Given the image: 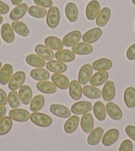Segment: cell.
Listing matches in <instances>:
<instances>
[{
    "label": "cell",
    "mask_w": 135,
    "mask_h": 151,
    "mask_svg": "<svg viewBox=\"0 0 135 151\" xmlns=\"http://www.w3.org/2000/svg\"><path fill=\"white\" fill-rule=\"evenodd\" d=\"M30 119L32 123L40 127H48L50 126L52 123V118L49 115L42 113L34 112L31 113Z\"/></svg>",
    "instance_id": "1"
},
{
    "label": "cell",
    "mask_w": 135,
    "mask_h": 151,
    "mask_svg": "<svg viewBox=\"0 0 135 151\" xmlns=\"http://www.w3.org/2000/svg\"><path fill=\"white\" fill-rule=\"evenodd\" d=\"M60 19V11L58 8L56 6H52L49 8L47 15V25L51 29H55L57 27Z\"/></svg>",
    "instance_id": "2"
},
{
    "label": "cell",
    "mask_w": 135,
    "mask_h": 151,
    "mask_svg": "<svg viewBox=\"0 0 135 151\" xmlns=\"http://www.w3.org/2000/svg\"><path fill=\"white\" fill-rule=\"evenodd\" d=\"M25 79L26 75L23 71H18L15 72L8 83V88L11 91H16L23 86Z\"/></svg>",
    "instance_id": "3"
},
{
    "label": "cell",
    "mask_w": 135,
    "mask_h": 151,
    "mask_svg": "<svg viewBox=\"0 0 135 151\" xmlns=\"http://www.w3.org/2000/svg\"><path fill=\"white\" fill-rule=\"evenodd\" d=\"M93 74V68L90 64H86L81 67L78 73V82L81 85H85L90 80Z\"/></svg>",
    "instance_id": "4"
},
{
    "label": "cell",
    "mask_w": 135,
    "mask_h": 151,
    "mask_svg": "<svg viewBox=\"0 0 135 151\" xmlns=\"http://www.w3.org/2000/svg\"><path fill=\"white\" fill-rule=\"evenodd\" d=\"M92 104L87 101H78L72 105L71 107V112L75 115H83L90 112L92 109Z\"/></svg>",
    "instance_id": "5"
},
{
    "label": "cell",
    "mask_w": 135,
    "mask_h": 151,
    "mask_svg": "<svg viewBox=\"0 0 135 151\" xmlns=\"http://www.w3.org/2000/svg\"><path fill=\"white\" fill-rule=\"evenodd\" d=\"M30 113L23 109H13L9 112V117L17 122H26L30 119Z\"/></svg>",
    "instance_id": "6"
},
{
    "label": "cell",
    "mask_w": 135,
    "mask_h": 151,
    "mask_svg": "<svg viewBox=\"0 0 135 151\" xmlns=\"http://www.w3.org/2000/svg\"><path fill=\"white\" fill-rule=\"evenodd\" d=\"M118 137H119V131L117 129H109L103 136L102 144L105 147L111 146L117 141Z\"/></svg>",
    "instance_id": "7"
},
{
    "label": "cell",
    "mask_w": 135,
    "mask_h": 151,
    "mask_svg": "<svg viewBox=\"0 0 135 151\" xmlns=\"http://www.w3.org/2000/svg\"><path fill=\"white\" fill-rule=\"evenodd\" d=\"M50 111L56 117L67 119L71 116V111L65 106L61 104H52L49 107Z\"/></svg>",
    "instance_id": "8"
},
{
    "label": "cell",
    "mask_w": 135,
    "mask_h": 151,
    "mask_svg": "<svg viewBox=\"0 0 135 151\" xmlns=\"http://www.w3.org/2000/svg\"><path fill=\"white\" fill-rule=\"evenodd\" d=\"M100 4L97 0H92L86 6L85 15L89 21H93L100 12Z\"/></svg>",
    "instance_id": "9"
},
{
    "label": "cell",
    "mask_w": 135,
    "mask_h": 151,
    "mask_svg": "<svg viewBox=\"0 0 135 151\" xmlns=\"http://www.w3.org/2000/svg\"><path fill=\"white\" fill-rule=\"evenodd\" d=\"M82 35L80 31H72L67 33L64 37L62 42L64 43V45L66 46V47H72L78 44V42L82 39Z\"/></svg>",
    "instance_id": "10"
},
{
    "label": "cell",
    "mask_w": 135,
    "mask_h": 151,
    "mask_svg": "<svg viewBox=\"0 0 135 151\" xmlns=\"http://www.w3.org/2000/svg\"><path fill=\"white\" fill-rule=\"evenodd\" d=\"M102 35V30L100 27H96L90 29L83 34L82 40L88 44H92L98 41Z\"/></svg>",
    "instance_id": "11"
},
{
    "label": "cell",
    "mask_w": 135,
    "mask_h": 151,
    "mask_svg": "<svg viewBox=\"0 0 135 151\" xmlns=\"http://www.w3.org/2000/svg\"><path fill=\"white\" fill-rule=\"evenodd\" d=\"M102 97L105 101H111L115 98L116 90L114 82L111 80L105 82L102 90Z\"/></svg>",
    "instance_id": "12"
},
{
    "label": "cell",
    "mask_w": 135,
    "mask_h": 151,
    "mask_svg": "<svg viewBox=\"0 0 135 151\" xmlns=\"http://www.w3.org/2000/svg\"><path fill=\"white\" fill-rule=\"evenodd\" d=\"M108 115L113 120L119 121L123 117L122 110L117 104L111 101H109L105 106Z\"/></svg>",
    "instance_id": "13"
},
{
    "label": "cell",
    "mask_w": 135,
    "mask_h": 151,
    "mask_svg": "<svg viewBox=\"0 0 135 151\" xmlns=\"http://www.w3.org/2000/svg\"><path fill=\"white\" fill-rule=\"evenodd\" d=\"M19 98L21 103L25 106L31 104L33 99V91L30 86L28 85H23L19 91Z\"/></svg>",
    "instance_id": "14"
},
{
    "label": "cell",
    "mask_w": 135,
    "mask_h": 151,
    "mask_svg": "<svg viewBox=\"0 0 135 151\" xmlns=\"http://www.w3.org/2000/svg\"><path fill=\"white\" fill-rule=\"evenodd\" d=\"M29 7L27 4H21L11 10L9 13V18L13 21H18L22 19L28 12Z\"/></svg>",
    "instance_id": "15"
},
{
    "label": "cell",
    "mask_w": 135,
    "mask_h": 151,
    "mask_svg": "<svg viewBox=\"0 0 135 151\" xmlns=\"http://www.w3.org/2000/svg\"><path fill=\"white\" fill-rule=\"evenodd\" d=\"M80 126L85 133H90L93 130L94 120L91 113H86L83 114L80 121Z\"/></svg>",
    "instance_id": "16"
},
{
    "label": "cell",
    "mask_w": 135,
    "mask_h": 151,
    "mask_svg": "<svg viewBox=\"0 0 135 151\" xmlns=\"http://www.w3.org/2000/svg\"><path fill=\"white\" fill-rule=\"evenodd\" d=\"M52 83L55 84L56 88H58L60 90H67L70 86V81L66 76L62 74L55 73L52 75L51 77Z\"/></svg>",
    "instance_id": "17"
},
{
    "label": "cell",
    "mask_w": 135,
    "mask_h": 151,
    "mask_svg": "<svg viewBox=\"0 0 135 151\" xmlns=\"http://www.w3.org/2000/svg\"><path fill=\"white\" fill-rule=\"evenodd\" d=\"M104 133L103 129L101 127H98L91 132L87 139V142L91 146L98 145L103 138Z\"/></svg>",
    "instance_id": "18"
},
{
    "label": "cell",
    "mask_w": 135,
    "mask_h": 151,
    "mask_svg": "<svg viewBox=\"0 0 135 151\" xmlns=\"http://www.w3.org/2000/svg\"><path fill=\"white\" fill-rule=\"evenodd\" d=\"M13 73V66L11 64L7 63L2 67L0 70V83L5 86L9 83Z\"/></svg>",
    "instance_id": "19"
},
{
    "label": "cell",
    "mask_w": 135,
    "mask_h": 151,
    "mask_svg": "<svg viewBox=\"0 0 135 151\" xmlns=\"http://www.w3.org/2000/svg\"><path fill=\"white\" fill-rule=\"evenodd\" d=\"M34 50L37 55H39L45 60L50 61L52 60L55 58V54L52 50L47 47L46 45H37L34 48Z\"/></svg>",
    "instance_id": "20"
},
{
    "label": "cell",
    "mask_w": 135,
    "mask_h": 151,
    "mask_svg": "<svg viewBox=\"0 0 135 151\" xmlns=\"http://www.w3.org/2000/svg\"><path fill=\"white\" fill-rule=\"evenodd\" d=\"M46 67H47V69L48 70L57 74L64 73L68 69V66L65 63L58 60H53L48 61L46 64Z\"/></svg>",
    "instance_id": "21"
},
{
    "label": "cell",
    "mask_w": 135,
    "mask_h": 151,
    "mask_svg": "<svg viewBox=\"0 0 135 151\" xmlns=\"http://www.w3.org/2000/svg\"><path fill=\"white\" fill-rule=\"evenodd\" d=\"M69 94L71 98L78 101L82 98L83 91L80 83L77 80H72L70 83Z\"/></svg>",
    "instance_id": "22"
},
{
    "label": "cell",
    "mask_w": 135,
    "mask_h": 151,
    "mask_svg": "<svg viewBox=\"0 0 135 151\" xmlns=\"http://www.w3.org/2000/svg\"><path fill=\"white\" fill-rule=\"evenodd\" d=\"M72 51L75 55H88L92 52L93 47L90 44L85 42H78L72 48Z\"/></svg>",
    "instance_id": "23"
},
{
    "label": "cell",
    "mask_w": 135,
    "mask_h": 151,
    "mask_svg": "<svg viewBox=\"0 0 135 151\" xmlns=\"http://www.w3.org/2000/svg\"><path fill=\"white\" fill-rule=\"evenodd\" d=\"M65 14L70 22L75 23L78 20L79 15L77 5L73 2L68 3L65 7Z\"/></svg>",
    "instance_id": "24"
},
{
    "label": "cell",
    "mask_w": 135,
    "mask_h": 151,
    "mask_svg": "<svg viewBox=\"0 0 135 151\" xmlns=\"http://www.w3.org/2000/svg\"><path fill=\"white\" fill-rule=\"evenodd\" d=\"M109 78V74L107 71H98L91 76L90 80L91 86L98 87L103 84L107 82Z\"/></svg>",
    "instance_id": "25"
},
{
    "label": "cell",
    "mask_w": 135,
    "mask_h": 151,
    "mask_svg": "<svg viewBox=\"0 0 135 151\" xmlns=\"http://www.w3.org/2000/svg\"><path fill=\"white\" fill-rule=\"evenodd\" d=\"M37 89L41 93L45 94H52L56 92L57 88L52 82L49 81H40L36 85Z\"/></svg>",
    "instance_id": "26"
},
{
    "label": "cell",
    "mask_w": 135,
    "mask_h": 151,
    "mask_svg": "<svg viewBox=\"0 0 135 151\" xmlns=\"http://www.w3.org/2000/svg\"><path fill=\"white\" fill-rule=\"evenodd\" d=\"M111 17V9L110 8L105 7H103L100 12H99L98 15L96 18V22L97 25L99 27H102L107 25L108 21H109Z\"/></svg>",
    "instance_id": "27"
},
{
    "label": "cell",
    "mask_w": 135,
    "mask_h": 151,
    "mask_svg": "<svg viewBox=\"0 0 135 151\" xmlns=\"http://www.w3.org/2000/svg\"><path fill=\"white\" fill-rule=\"evenodd\" d=\"M45 44L53 50H60L64 48V43L60 39L55 36H48L45 39Z\"/></svg>",
    "instance_id": "28"
},
{
    "label": "cell",
    "mask_w": 135,
    "mask_h": 151,
    "mask_svg": "<svg viewBox=\"0 0 135 151\" xmlns=\"http://www.w3.org/2000/svg\"><path fill=\"white\" fill-rule=\"evenodd\" d=\"M80 119L78 115H75L70 117L64 125V130L67 134H72L77 130L80 123Z\"/></svg>",
    "instance_id": "29"
},
{
    "label": "cell",
    "mask_w": 135,
    "mask_h": 151,
    "mask_svg": "<svg viewBox=\"0 0 135 151\" xmlns=\"http://www.w3.org/2000/svg\"><path fill=\"white\" fill-rule=\"evenodd\" d=\"M25 61L28 65L36 68H43L46 66V61L39 55L35 54H31L27 56Z\"/></svg>",
    "instance_id": "30"
},
{
    "label": "cell",
    "mask_w": 135,
    "mask_h": 151,
    "mask_svg": "<svg viewBox=\"0 0 135 151\" xmlns=\"http://www.w3.org/2000/svg\"><path fill=\"white\" fill-rule=\"evenodd\" d=\"M112 65V62L109 59L101 58L94 61L91 66L96 71H107L111 68Z\"/></svg>",
    "instance_id": "31"
},
{
    "label": "cell",
    "mask_w": 135,
    "mask_h": 151,
    "mask_svg": "<svg viewBox=\"0 0 135 151\" xmlns=\"http://www.w3.org/2000/svg\"><path fill=\"white\" fill-rule=\"evenodd\" d=\"M1 34L3 40L7 43H11L15 39L14 31L9 23L3 24L1 29Z\"/></svg>",
    "instance_id": "32"
},
{
    "label": "cell",
    "mask_w": 135,
    "mask_h": 151,
    "mask_svg": "<svg viewBox=\"0 0 135 151\" xmlns=\"http://www.w3.org/2000/svg\"><path fill=\"white\" fill-rule=\"evenodd\" d=\"M55 58L56 60L62 63H70L75 60V55L71 50L67 49H62L58 50L55 53Z\"/></svg>",
    "instance_id": "33"
},
{
    "label": "cell",
    "mask_w": 135,
    "mask_h": 151,
    "mask_svg": "<svg viewBox=\"0 0 135 151\" xmlns=\"http://www.w3.org/2000/svg\"><path fill=\"white\" fill-rule=\"evenodd\" d=\"M93 111L95 117L99 121H103L106 118L107 111L106 107L103 102L98 101L94 104L93 107Z\"/></svg>",
    "instance_id": "34"
},
{
    "label": "cell",
    "mask_w": 135,
    "mask_h": 151,
    "mask_svg": "<svg viewBox=\"0 0 135 151\" xmlns=\"http://www.w3.org/2000/svg\"><path fill=\"white\" fill-rule=\"evenodd\" d=\"M31 77L37 81H46L50 78V72L47 69L40 68L32 70L30 72Z\"/></svg>",
    "instance_id": "35"
},
{
    "label": "cell",
    "mask_w": 135,
    "mask_h": 151,
    "mask_svg": "<svg viewBox=\"0 0 135 151\" xmlns=\"http://www.w3.org/2000/svg\"><path fill=\"white\" fill-rule=\"evenodd\" d=\"M124 101L126 106L129 109L135 107V89L133 87H129L124 92Z\"/></svg>",
    "instance_id": "36"
},
{
    "label": "cell",
    "mask_w": 135,
    "mask_h": 151,
    "mask_svg": "<svg viewBox=\"0 0 135 151\" xmlns=\"http://www.w3.org/2000/svg\"><path fill=\"white\" fill-rule=\"evenodd\" d=\"M83 93L90 99H99L102 96L101 91L93 86H85L82 88Z\"/></svg>",
    "instance_id": "37"
},
{
    "label": "cell",
    "mask_w": 135,
    "mask_h": 151,
    "mask_svg": "<svg viewBox=\"0 0 135 151\" xmlns=\"http://www.w3.org/2000/svg\"><path fill=\"white\" fill-rule=\"evenodd\" d=\"M11 27L15 33L22 37H27L30 33L28 27L23 21H14L11 24Z\"/></svg>",
    "instance_id": "38"
},
{
    "label": "cell",
    "mask_w": 135,
    "mask_h": 151,
    "mask_svg": "<svg viewBox=\"0 0 135 151\" xmlns=\"http://www.w3.org/2000/svg\"><path fill=\"white\" fill-rule=\"evenodd\" d=\"M45 99L42 95H37L32 99L30 105L31 111L34 113L38 112L41 109L45 106Z\"/></svg>",
    "instance_id": "39"
},
{
    "label": "cell",
    "mask_w": 135,
    "mask_h": 151,
    "mask_svg": "<svg viewBox=\"0 0 135 151\" xmlns=\"http://www.w3.org/2000/svg\"><path fill=\"white\" fill-rule=\"evenodd\" d=\"M47 10L45 8L41 7L38 5H32L29 7L28 13L31 17L37 18V19H42L45 17L47 15Z\"/></svg>",
    "instance_id": "40"
},
{
    "label": "cell",
    "mask_w": 135,
    "mask_h": 151,
    "mask_svg": "<svg viewBox=\"0 0 135 151\" xmlns=\"http://www.w3.org/2000/svg\"><path fill=\"white\" fill-rule=\"evenodd\" d=\"M13 121L9 117H4L0 121V136L7 134L11 130Z\"/></svg>",
    "instance_id": "41"
},
{
    "label": "cell",
    "mask_w": 135,
    "mask_h": 151,
    "mask_svg": "<svg viewBox=\"0 0 135 151\" xmlns=\"http://www.w3.org/2000/svg\"><path fill=\"white\" fill-rule=\"evenodd\" d=\"M8 104L12 109H17L19 106V98L16 91H11L7 96Z\"/></svg>",
    "instance_id": "42"
},
{
    "label": "cell",
    "mask_w": 135,
    "mask_h": 151,
    "mask_svg": "<svg viewBox=\"0 0 135 151\" xmlns=\"http://www.w3.org/2000/svg\"><path fill=\"white\" fill-rule=\"evenodd\" d=\"M133 143L131 140L125 139L121 142L118 151H133Z\"/></svg>",
    "instance_id": "43"
},
{
    "label": "cell",
    "mask_w": 135,
    "mask_h": 151,
    "mask_svg": "<svg viewBox=\"0 0 135 151\" xmlns=\"http://www.w3.org/2000/svg\"><path fill=\"white\" fill-rule=\"evenodd\" d=\"M36 5L43 8H50L52 7V0H33Z\"/></svg>",
    "instance_id": "44"
},
{
    "label": "cell",
    "mask_w": 135,
    "mask_h": 151,
    "mask_svg": "<svg viewBox=\"0 0 135 151\" xmlns=\"http://www.w3.org/2000/svg\"><path fill=\"white\" fill-rule=\"evenodd\" d=\"M125 133L129 138L135 141V126L129 125L125 129Z\"/></svg>",
    "instance_id": "45"
},
{
    "label": "cell",
    "mask_w": 135,
    "mask_h": 151,
    "mask_svg": "<svg viewBox=\"0 0 135 151\" xmlns=\"http://www.w3.org/2000/svg\"><path fill=\"white\" fill-rule=\"evenodd\" d=\"M126 58L129 60H135V43L129 47L126 50Z\"/></svg>",
    "instance_id": "46"
},
{
    "label": "cell",
    "mask_w": 135,
    "mask_h": 151,
    "mask_svg": "<svg viewBox=\"0 0 135 151\" xmlns=\"http://www.w3.org/2000/svg\"><path fill=\"white\" fill-rule=\"evenodd\" d=\"M8 103L6 93L1 88H0V106H5Z\"/></svg>",
    "instance_id": "47"
},
{
    "label": "cell",
    "mask_w": 135,
    "mask_h": 151,
    "mask_svg": "<svg viewBox=\"0 0 135 151\" xmlns=\"http://www.w3.org/2000/svg\"><path fill=\"white\" fill-rule=\"evenodd\" d=\"M9 7L5 3L0 0V15H5L9 12Z\"/></svg>",
    "instance_id": "48"
},
{
    "label": "cell",
    "mask_w": 135,
    "mask_h": 151,
    "mask_svg": "<svg viewBox=\"0 0 135 151\" xmlns=\"http://www.w3.org/2000/svg\"><path fill=\"white\" fill-rule=\"evenodd\" d=\"M7 109L4 106H0V121L2 120V119L4 117V116L6 113Z\"/></svg>",
    "instance_id": "49"
},
{
    "label": "cell",
    "mask_w": 135,
    "mask_h": 151,
    "mask_svg": "<svg viewBox=\"0 0 135 151\" xmlns=\"http://www.w3.org/2000/svg\"><path fill=\"white\" fill-rule=\"evenodd\" d=\"M11 4L13 5H16V6H17V5L21 4L23 0H11Z\"/></svg>",
    "instance_id": "50"
},
{
    "label": "cell",
    "mask_w": 135,
    "mask_h": 151,
    "mask_svg": "<svg viewBox=\"0 0 135 151\" xmlns=\"http://www.w3.org/2000/svg\"><path fill=\"white\" fill-rule=\"evenodd\" d=\"M3 21H4V18H3L2 16L0 15V24H1L3 23Z\"/></svg>",
    "instance_id": "51"
},
{
    "label": "cell",
    "mask_w": 135,
    "mask_h": 151,
    "mask_svg": "<svg viewBox=\"0 0 135 151\" xmlns=\"http://www.w3.org/2000/svg\"><path fill=\"white\" fill-rule=\"evenodd\" d=\"M1 66H2V63H1V62L0 61V70H1Z\"/></svg>",
    "instance_id": "52"
},
{
    "label": "cell",
    "mask_w": 135,
    "mask_h": 151,
    "mask_svg": "<svg viewBox=\"0 0 135 151\" xmlns=\"http://www.w3.org/2000/svg\"><path fill=\"white\" fill-rule=\"evenodd\" d=\"M132 2H133V4L135 5V0H131Z\"/></svg>",
    "instance_id": "53"
},
{
    "label": "cell",
    "mask_w": 135,
    "mask_h": 151,
    "mask_svg": "<svg viewBox=\"0 0 135 151\" xmlns=\"http://www.w3.org/2000/svg\"><path fill=\"white\" fill-rule=\"evenodd\" d=\"M0 45H1V39H0Z\"/></svg>",
    "instance_id": "54"
},
{
    "label": "cell",
    "mask_w": 135,
    "mask_h": 151,
    "mask_svg": "<svg viewBox=\"0 0 135 151\" xmlns=\"http://www.w3.org/2000/svg\"><path fill=\"white\" fill-rule=\"evenodd\" d=\"M134 28H135V23H134Z\"/></svg>",
    "instance_id": "55"
},
{
    "label": "cell",
    "mask_w": 135,
    "mask_h": 151,
    "mask_svg": "<svg viewBox=\"0 0 135 151\" xmlns=\"http://www.w3.org/2000/svg\"><path fill=\"white\" fill-rule=\"evenodd\" d=\"M85 1H87V0H85Z\"/></svg>",
    "instance_id": "56"
}]
</instances>
